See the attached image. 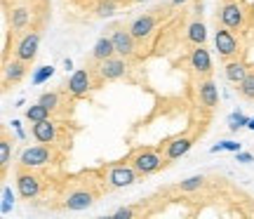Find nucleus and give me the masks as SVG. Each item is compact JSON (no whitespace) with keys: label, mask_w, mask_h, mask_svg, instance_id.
Segmentation results:
<instances>
[{"label":"nucleus","mask_w":254,"mask_h":219,"mask_svg":"<svg viewBox=\"0 0 254 219\" xmlns=\"http://www.w3.org/2000/svg\"><path fill=\"white\" fill-rule=\"evenodd\" d=\"M80 132V128L73 123L71 118H45L33 123L31 128V135L36 142H45V144H57L66 148L71 153L73 146V137Z\"/></svg>","instance_id":"f03ea898"},{"label":"nucleus","mask_w":254,"mask_h":219,"mask_svg":"<svg viewBox=\"0 0 254 219\" xmlns=\"http://www.w3.org/2000/svg\"><path fill=\"white\" fill-rule=\"evenodd\" d=\"M172 5H184V2H189V0H170Z\"/></svg>","instance_id":"7c9ffc66"},{"label":"nucleus","mask_w":254,"mask_h":219,"mask_svg":"<svg viewBox=\"0 0 254 219\" xmlns=\"http://www.w3.org/2000/svg\"><path fill=\"white\" fill-rule=\"evenodd\" d=\"M28 66L26 62H21V59H12V62H2V90L7 92L9 87H14V85H19V82L26 78V73H28Z\"/></svg>","instance_id":"dca6fc26"},{"label":"nucleus","mask_w":254,"mask_h":219,"mask_svg":"<svg viewBox=\"0 0 254 219\" xmlns=\"http://www.w3.org/2000/svg\"><path fill=\"white\" fill-rule=\"evenodd\" d=\"M247 71H250V66H247L243 59H238V57L228 59L226 66H224V75H226V80L233 82V85H240L243 78L247 75Z\"/></svg>","instance_id":"6ab92c4d"},{"label":"nucleus","mask_w":254,"mask_h":219,"mask_svg":"<svg viewBox=\"0 0 254 219\" xmlns=\"http://www.w3.org/2000/svg\"><path fill=\"white\" fill-rule=\"evenodd\" d=\"M99 172H101V177L106 179V184H109L113 191H116V189H125V186H132V184L141 182V177H144V174L139 172L136 167H132V165L127 163L125 158H123V160H116V163L101 165Z\"/></svg>","instance_id":"6e6552de"},{"label":"nucleus","mask_w":254,"mask_h":219,"mask_svg":"<svg viewBox=\"0 0 254 219\" xmlns=\"http://www.w3.org/2000/svg\"><path fill=\"white\" fill-rule=\"evenodd\" d=\"M118 5H120L118 0H99L94 12H97L99 17H111V14H113V12L118 9Z\"/></svg>","instance_id":"a878e982"},{"label":"nucleus","mask_w":254,"mask_h":219,"mask_svg":"<svg viewBox=\"0 0 254 219\" xmlns=\"http://www.w3.org/2000/svg\"><path fill=\"white\" fill-rule=\"evenodd\" d=\"M250 130H254V118H250V125H247Z\"/></svg>","instance_id":"2f4dec72"},{"label":"nucleus","mask_w":254,"mask_h":219,"mask_svg":"<svg viewBox=\"0 0 254 219\" xmlns=\"http://www.w3.org/2000/svg\"><path fill=\"white\" fill-rule=\"evenodd\" d=\"M40 104H45L47 109L52 111V118H73V111H75V97H73L66 85H59L57 90L43 92L38 97Z\"/></svg>","instance_id":"1a4fd4ad"},{"label":"nucleus","mask_w":254,"mask_h":219,"mask_svg":"<svg viewBox=\"0 0 254 219\" xmlns=\"http://www.w3.org/2000/svg\"><path fill=\"white\" fill-rule=\"evenodd\" d=\"M43 26H45V21L36 19V21L19 36V40L14 43V57H17V59L26 62V64H33V59L38 57L40 38H43Z\"/></svg>","instance_id":"9d476101"},{"label":"nucleus","mask_w":254,"mask_h":219,"mask_svg":"<svg viewBox=\"0 0 254 219\" xmlns=\"http://www.w3.org/2000/svg\"><path fill=\"white\" fill-rule=\"evenodd\" d=\"M92 62V59H90ZM99 69L104 82H113V80H132V62L125 59L120 55H113L104 62H94Z\"/></svg>","instance_id":"f8f14e48"},{"label":"nucleus","mask_w":254,"mask_h":219,"mask_svg":"<svg viewBox=\"0 0 254 219\" xmlns=\"http://www.w3.org/2000/svg\"><path fill=\"white\" fill-rule=\"evenodd\" d=\"M219 151H233V153H238V151H240V144H238V142H221V144L212 146V153H219Z\"/></svg>","instance_id":"c85d7f7f"},{"label":"nucleus","mask_w":254,"mask_h":219,"mask_svg":"<svg viewBox=\"0 0 254 219\" xmlns=\"http://www.w3.org/2000/svg\"><path fill=\"white\" fill-rule=\"evenodd\" d=\"M50 167H26L17 165V191L24 201H36L50 189H55L57 177L47 172Z\"/></svg>","instance_id":"7ed1b4c3"},{"label":"nucleus","mask_w":254,"mask_h":219,"mask_svg":"<svg viewBox=\"0 0 254 219\" xmlns=\"http://www.w3.org/2000/svg\"><path fill=\"white\" fill-rule=\"evenodd\" d=\"M52 73H55V69H52V66H40V69H38L36 71V75H33V85H40V82H45L47 78H50V75H52Z\"/></svg>","instance_id":"cd10ccee"},{"label":"nucleus","mask_w":254,"mask_h":219,"mask_svg":"<svg viewBox=\"0 0 254 219\" xmlns=\"http://www.w3.org/2000/svg\"><path fill=\"white\" fill-rule=\"evenodd\" d=\"M170 7H172V2H170V5H160V7L151 9V12H144L141 17H134L129 24H127L129 31H132V36L139 40V47L148 45V43L155 38L158 26H160L163 19H167V14H170Z\"/></svg>","instance_id":"39448f33"},{"label":"nucleus","mask_w":254,"mask_h":219,"mask_svg":"<svg viewBox=\"0 0 254 219\" xmlns=\"http://www.w3.org/2000/svg\"><path fill=\"white\" fill-rule=\"evenodd\" d=\"M205 184H207V177H205V174H195V177H189V179L179 182L174 189L182 191V193H193V191H200Z\"/></svg>","instance_id":"5701e85b"},{"label":"nucleus","mask_w":254,"mask_h":219,"mask_svg":"<svg viewBox=\"0 0 254 219\" xmlns=\"http://www.w3.org/2000/svg\"><path fill=\"white\" fill-rule=\"evenodd\" d=\"M153 208H148V201L134 203V205H127V208H120V210L113 212L116 219H129V217H144V215H151Z\"/></svg>","instance_id":"4be33fe9"},{"label":"nucleus","mask_w":254,"mask_h":219,"mask_svg":"<svg viewBox=\"0 0 254 219\" xmlns=\"http://www.w3.org/2000/svg\"><path fill=\"white\" fill-rule=\"evenodd\" d=\"M205 123H207V118L200 120V123H195V125H190V128L186 130V132H182V135L170 137V139H165V142H160V144H158V146H160V151L167 155V160H170V163H174L177 158H182L184 153H189L190 146L202 137V132H205V128H207Z\"/></svg>","instance_id":"0eeeda50"},{"label":"nucleus","mask_w":254,"mask_h":219,"mask_svg":"<svg viewBox=\"0 0 254 219\" xmlns=\"http://www.w3.org/2000/svg\"><path fill=\"white\" fill-rule=\"evenodd\" d=\"M238 94L247 101H254V69H250L247 75L243 78V82L238 85Z\"/></svg>","instance_id":"393cba45"},{"label":"nucleus","mask_w":254,"mask_h":219,"mask_svg":"<svg viewBox=\"0 0 254 219\" xmlns=\"http://www.w3.org/2000/svg\"><path fill=\"white\" fill-rule=\"evenodd\" d=\"M217 21H221L231 31H240V28H245V9L238 0H221Z\"/></svg>","instance_id":"4468645a"},{"label":"nucleus","mask_w":254,"mask_h":219,"mask_svg":"<svg viewBox=\"0 0 254 219\" xmlns=\"http://www.w3.org/2000/svg\"><path fill=\"white\" fill-rule=\"evenodd\" d=\"M116 55V45H113V38L111 36H101L94 47H92V55L90 59L92 62H104V59H109V57Z\"/></svg>","instance_id":"412c9836"},{"label":"nucleus","mask_w":254,"mask_h":219,"mask_svg":"<svg viewBox=\"0 0 254 219\" xmlns=\"http://www.w3.org/2000/svg\"><path fill=\"white\" fill-rule=\"evenodd\" d=\"M189 69L195 78H205V75H212V59H209V52L205 45H195L189 55Z\"/></svg>","instance_id":"f3484780"},{"label":"nucleus","mask_w":254,"mask_h":219,"mask_svg":"<svg viewBox=\"0 0 254 219\" xmlns=\"http://www.w3.org/2000/svg\"><path fill=\"white\" fill-rule=\"evenodd\" d=\"M245 125H250V118H247L245 113H240V111H233V113H231V118H228V130H231V132H236V130L245 128Z\"/></svg>","instance_id":"bb28decb"},{"label":"nucleus","mask_w":254,"mask_h":219,"mask_svg":"<svg viewBox=\"0 0 254 219\" xmlns=\"http://www.w3.org/2000/svg\"><path fill=\"white\" fill-rule=\"evenodd\" d=\"M195 99L200 104V111H205V113H212V111L217 109L219 90H217V85H214V80H212V75L195 78Z\"/></svg>","instance_id":"ddd939ff"},{"label":"nucleus","mask_w":254,"mask_h":219,"mask_svg":"<svg viewBox=\"0 0 254 219\" xmlns=\"http://www.w3.org/2000/svg\"><path fill=\"white\" fill-rule=\"evenodd\" d=\"M68 160V151L57 144L38 142L36 146H26L19 155V165L26 167H62Z\"/></svg>","instance_id":"20e7f679"},{"label":"nucleus","mask_w":254,"mask_h":219,"mask_svg":"<svg viewBox=\"0 0 254 219\" xmlns=\"http://www.w3.org/2000/svg\"><path fill=\"white\" fill-rule=\"evenodd\" d=\"M205 24H202V7L193 9V17H190L189 26H186V43L189 45H205Z\"/></svg>","instance_id":"a211bd4d"},{"label":"nucleus","mask_w":254,"mask_h":219,"mask_svg":"<svg viewBox=\"0 0 254 219\" xmlns=\"http://www.w3.org/2000/svg\"><path fill=\"white\" fill-rule=\"evenodd\" d=\"M111 38H113V45H116V55L129 59L132 64L141 62V47L139 40L132 36V31L127 24H113L111 26Z\"/></svg>","instance_id":"9b49d317"},{"label":"nucleus","mask_w":254,"mask_h":219,"mask_svg":"<svg viewBox=\"0 0 254 219\" xmlns=\"http://www.w3.org/2000/svg\"><path fill=\"white\" fill-rule=\"evenodd\" d=\"M106 179L101 177L99 167L97 170H82L75 174H66V177H57V184L52 189V208L55 210H68V212H80L92 208L99 201L104 193H111Z\"/></svg>","instance_id":"f257e3e1"},{"label":"nucleus","mask_w":254,"mask_h":219,"mask_svg":"<svg viewBox=\"0 0 254 219\" xmlns=\"http://www.w3.org/2000/svg\"><path fill=\"white\" fill-rule=\"evenodd\" d=\"M214 47H217V55L221 57L224 62L238 57V50H240L238 38L233 36V31L228 26H224V24L219 26V21H217V33H214Z\"/></svg>","instance_id":"2eb2a0df"},{"label":"nucleus","mask_w":254,"mask_h":219,"mask_svg":"<svg viewBox=\"0 0 254 219\" xmlns=\"http://www.w3.org/2000/svg\"><path fill=\"white\" fill-rule=\"evenodd\" d=\"M238 160H240V163H252L254 158L250 153H240V151H238Z\"/></svg>","instance_id":"c756f323"},{"label":"nucleus","mask_w":254,"mask_h":219,"mask_svg":"<svg viewBox=\"0 0 254 219\" xmlns=\"http://www.w3.org/2000/svg\"><path fill=\"white\" fill-rule=\"evenodd\" d=\"M12 144H14V139H12V135H9V130L2 128V132H0V174H2V179L7 177V170H9Z\"/></svg>","instance_id":"aec40b11"},{"label":"nucleus","mask_w":254,"mask_h":219,"mask_svg":"<svg viewBox=\"0 0 254 219\" xmlns=\"http://www.w3.org/2000/svg\"><path fill=\"white\" fill-rule=\"evenodd\" d=\"M129 2H144V0H129Z\"/></svg>","instance_id":"473e14b6"},{"label":"nucleus","mask_w":254,"mask_h":219,"mask_svg":"<svg viewBox=\"0 0 254 219\" xmlns=\"http://www.w3.org/2000/svg\"><path fill=\"white\" fill-rule=\"evenodd\" d=\"M26 118L31 120V123H38V120L52 118V111L47 109L45 104H40V101H36V104H31V106L26 109Z\"/></svg>","instance_id":"b1692460"},{"label":"nucleus","mask_w":254,"mask_h":219,"mask_svg":"<svg viewBox=\"0 0 254 219\" xmlns=\"http://www.w3.org/2000/svg\"><path fill=\"white\" fill-rule=\"evenodd\" d=\"M125 160L132 165V167H136L144 177L160 172V170H165V167L170 165L167 155L160 151V146H136V148H132V151L125 155Z\"/></svg>","instance_id":"423d86ee"}]
</instances>
